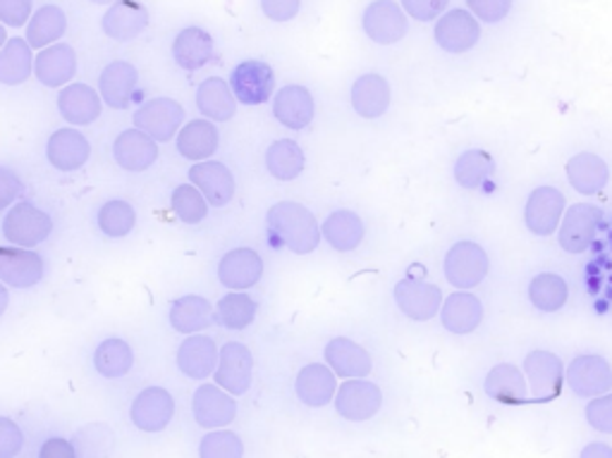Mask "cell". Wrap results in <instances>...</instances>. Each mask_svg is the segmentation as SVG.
Here are the masks:
<instances>
[{
    "mask_svg": "<svg viewBox=\"0 0 612 458\" xmlns=\"http://www.w3.org/2000/svg\"><path fill=\"white\" fill-rule=\"evenodd\" d=\"M266 225L275 244L293 251V254L306 256L320 244V225L316 215L295 201L275 203L266 215Z\"/></svg>",
    "mask_w": 612,
    "mask_h": 458,
    "instance_id": "cell-1",
    "label": "cell"
},
{
    "mask_svg": "<svg viewBox=\"0 0 612 458\" xmlns=\"http://www.w3.org/2000/svg\"><path fill=\"white\" fill-rule=\"evenodd\" d=\"M443 270L450 285L457 287L460 291H466L484 283L490 270V260L481 244L457 242L445 254Z\"/></svg>",
    "mask_w": 612,
    "mask_h": 458,
    "instance_id": "cell-2",
    "label": "cell"
},
{
    "mask_svg": "<svg viewBox=\"0 0 612 458\" xmlns=\"http://www.w3.org/2000/svg\"><path fill=\"white\" fill-rule=\"evenodd\" d=\"M51 232H53L51 215L27 201L14 203L3 220L6 239L22 248H34L43 244L51 236Z\"/></svg>",
    "mask_w": 612,
    "mask_h": 458,
    "instance_id": "cell-3",
    "label": "cell"
},
{
    "mask_svg": "<svg viewBox=\"0 0 612 458\" xmlns=\"http://www.w3.org/2000/svg\"><path fill=\"white\" fill-rule=\"evenodd\" d=\"M333 402L340 418L349 423H363L378 416V411L383 408V392L376 382L367 377L347 380L338 387Z\"/></svg>",
    "mask_w": 612,
    "mask_h": 458,
    "instance_id": "cell-4",
    "label": "cell"
},
{
    "mask_svg": "<svg viewBox=\"0 0 612 458\" xmlns=\"http://www.w3.org/2000/svg\"><path fill=\"white\" fill-rule=\"evenodd\" d=\"M524 375L529 382V394L534 402L548 404L552 398L560 396V390L564 384V365L560 356L552 351H531L527 359H524Z\"/></svg>",
    "mask_w": 612,
    "mask_h": 458,
    "instance_id": "cell-5",
    "label": "cell"
},
{
    "mask_svg": "<svg viewBox=\"0 0 612 458\" xmlns=\"http://www.w3.org/2000/svg\"><path fill=\"white\" fill-rule=\"evenodd\" d=\"M564 382L579 398L603 396L612 392V365L603 356L584 353V356H577L567 365Z\"/></svg>",
    "mask_w": 612,
    "mask_h": 458,
    "instance_id": "cell-6",
    "label": "cell"
},
{
    "mask_svg": "<svg viewBox=\"0 0 612 458\" xmlns=\"http://www.w3.org/2000/svg\"><path fill=\"white\" fill-rule=\"evenodd\" d=\"M254 377V356L252 351L240 342H228L218 353V365L213 380L221 390L232 396H242L250 392Z\"/></svg>",
    "mask_w": 612,
    "mask_h": 458,
    "instance_id": "cell-7",
    "label": "cell"
},
{
    "mask_svg": "<svg viewBox=\"0 0 612 458\" xmlns=\"http://www.w3.org/2000/svg\"><path fill=\"white\" fill-rule=\"evenodd\" d=\"M603 223V211L591 203H574L564 211L562 225L558 232V242L567 254H584L593 244Z\"/></svg>",
    "mask_w": 612,
    "mask_h": 458,
    "instance_id": "cell-8",
    "label": "cell"
},
{
    "mask_svg": "<svg viewBox=\"0 0 612 458\" xmlns=\"http://www.w3.org/2000/svg\"><path fill=\"white\" fill-rule=\"evenodd\" d=\"M184 108L172 98H151L135 113V127L149 135L154 141H170L180 135Z\"/></svg>",
    "mask_w": 612,
    "mask_h": 458,
    "instance_id": "cell-9",
    "label": "cell"
},
{
    "mask_svg": "<svg viewBox=\"0 0 612 458\" xmlns=\"http://www.w3.org/2000/svg\"><path fill=\"white\" fill-rule=\"evenodd\" d=\"M567 211L564 194L556 187H538L531 191L524 209V223L536 236H550L560 230V223Z\"/></svg>",
    "mask_w": 612,
    "mask_h": 458,
    "instance_id": "cell-10",
    "label": "cell"
},
{
    "mask_svg": "<svg viewBox=\"0 0 612 458\" xmlns=\"http://www.w3.org/2000/svg\"><path fill=\"white\" fill-rule=\"evenodd\" d=\"M361 24L367 36L373 43H381V46H390V43L402 41L407 29H410L407 12L395 0H373V3L363 10Z\"/></svg>",
    "mask_w": 612,
    "mask_h": 458,
    "instance_id": "cell-11",
    "label": "cell"
},
{
    "mask_svg": "<svg viewBox=\"0 0 612 458\" xmlns=\"http://www.w3.org/2000/svg\"><path fill=\"white\" fill-rule=\"evenodd\" d=\"M395 303L410 320L429 322L441 313L443 291L441 287L424 283V279L407 277L395 287Z\"/></svg>",
    "mask_w": 612,
    "mask_h": 458,
    "instance_id": "cell-12",
    "label": "cell"
},
{
    "mask_svg": "<svg viewBox=\"0 0 612 458\" xmlns=\"http://www.w3.org/2000/svg\"><path fill=\"white\" fill-rule=\"evenodd\" d=\"M230 88L244 106H261V103H266L273 96L275 72L268 63L244 61L232 70Z\"/></svg>",
    "mask_w": 612,
    "mask_h": 458,
    "instance_id": "cell-13",
    "label": "cell"
},
{
    "mask_svg": "<svg viewBox=\"0 0 612 458\" xmlns=\"http://www.w3.org/2000/svg\"><path fill=\"white\" fill-rule=\"evenodd\" d=\"M129 418L141 433H163L175 418V398L163 387L141 390L129 408Z\"/></svg>",
    "mask_w": 612,
    "mask_h": 458,
    "instance_id": "cell-14",
    "label": "cell"
},
{
    "mask_svg": "<svg viewBox=\"0 0 612 458\" xmlns=\"http://www.w3.org/2000/svg\"><path fill=\"white\" fill-rule=\"evenodd\" d=\"M194 420L207 430H223L225 425L238 418L235 396L228 394L218 384H199L194 392Z\"/></svg>",
    "mask_w": 612,
    "mask_h": 458,
    "instance_id": "cell-15",
    "label": "cell"
},
{
    "mask_svg": "<svg viewBox=\"0 0 612 458\" xmlns=\"http://www.w3.org/2000/svg\"><path fill=\"white\" fill-rule=\"evenodd\" d=\"M43 258L32 248L0 246V283L14 289L36 287L43 279Z\"/></svg>",
    "mask_w": 612,
    "mask_h": 458,
    "instance_id": "cell-16",
    "label": "cell"
},
{
    "mask_svg": "<svg viewBox=\"0 0 612 458\" xmlns=\"http://www.w3.org/2000/svg\"><path fill=\"white\" fill-rule=\"evenodd\" d=\"M481 39V26L478 20L469 10H450L441 14L439 24H435V43L445 53H466L472 51Z\"/></svg>",
    "mask_w": 612,
    "mask_h": 458,
    "instance_id": "cell-17",
    "label": "cell"
},
{
    "mask_svg": "<svg viewBox=\"0 0 612 458\" xmlns=\"http://www.w3.org/2000/svg\"><path fill=\"white\" fill-rule=\"evenodd\" d=\"M264 277V258L254 248H232L218 263V279L232 291H244Z\"/></svg>",
    "mask_w": 612,
    "mask_h": 458,
    "instance_id": "cell-18",
    "label": "cell"
},
{
    "mask_svg": "<svg viewBox=\"0 0 612 458\" xmlns=\"http://www.w3.org/2000/svg\"><path fill=\"white\" fill-rule=\"evenodd\" d=\"M326 365L342 380L369 377L373 371L371 353L347 337H335L326 344Z\"/></svg>",
    "mask_w": 612,
    "mask_h": 458,
    "instance_id": "cell-19",
    "label": "cell"
},
{
    "mask_svg": "<svg viewBox=\"0 0 612 458\" xmlns=\"http://www.w3.org/2000/svg\"><path fill=\"white\" fill-rule=\"evenodd\" d=\"M46 158L55 170L75 172L84 168L86 160L92 158V143L86 141L80 129H57L55 135L49 137Z\"/></svg>",
    "mask_w": 612,
    "mask_h": 458,
    "instance_id": "cell-20",
    "label": "cell"
},
{
    "mask_svg": "<svg viewBox=\"0 0 612 458\" xmlns=\"http://www.w3.org/2000/svg\"><path fill=\"white\" fill-rule=\"evenodd\" d=\"M189 180L201 191L213 209H223L235 196V177L215 160H201L189 170Z\"/></svg>",
    "mask_w": 612,
    "mask_h": 458,
    "instance_id": "cell-21",
    "label": "cell"
},
{
    "mask_svg": "<svg viewBox=\"0 0 612 458\" xmlns=\"http://www.w3.org/2000/svg\"><path fill=\"white\" fill-rule=\"evenodd\" d=\"M326 363H306L297 373L295 394L304 406L324 408L338 394V380Z\"/></svg>",
    "mask_w": 612,
    "mask_h": 458,
    "instance_id": "cell-22",
    "label": "cell"
},
{
    "mask_svg": "<svg viewBox=\"0 0 612 458\" xmlns=\"http://www.w3.org/2000/svg\"><path fill=\"white\" fill-rule=\"evenodd\" d=\"M139 84V72L135 65L125 61H115L104 67L98 77V94L113 110H125L133 103Z\"/></svg>",
    "mask_w": 612,
    "mask_h": 458,
    "instance_id": "cell-23",
    "label": "cell"
},
{
    "mask_svg": "<svg viewBox=\"0 0 612 458\" xmlns=\"http://www.w3.org/2000/svg\"><path fill=\"white\" fill-rule=\"evenodd\" d=\"M273 115L278 117V123L283 127L293 131L309 127L316 115V103L309 94V88H304L299 84L283 86L273 100Z\"/></svg>",
    "mask_w": 612,
    "mask_h": 458,
    "instance_id": "cell-24",
    "label": "cell"
},
{
    "mask_svg": "<svg viewBox=\"0 0 612 458\" xmlns=\"http://www.w3.org/2000/svg\"><path fill=\"white\" fill-rule=\"evenodd\" d=\"M113 156L125 172H144L149 170L158 158V141H154L149 135H144L137 127L125 129L113 143Z\"/></svg>",
    "mask_w": 612,
    "mask_h": 458,
    "instance_id": "cell-25",
    "label": "cell"
},
{
    "mask_svg": "<svg viewBox=\"0 0 612 458\" xmlns=\"http://www.w3.org/2000/svg\"><path fill=\"white\" fill-rule=\"evenodd\" d=\"M149 24V10L137 0H118L108 8L101 26L113 41H135Z\"/></svg>",
    "mask_w": 612,
    "mask_h": 458,
    "instance_id": "cell-26",
    "label": "cell"
},
{
    "mask_svg": "<svg viewBox=\"0 0 612 458\" xmlns=\"http://www.w3.org/2000/svg\"><path fill=\"white\" fill-rule=\"evenodd\" d=\"M57 110L67 123L84 127L98 120L104 110V98L89 84H67L57 96Z\"/></svg>",
    "mask_w": 612,
    "mask_h": 458,
    "instance_id": "cell-27",
    "label": "cell"
},
{
    "mask_svg": "<svg viewBox=\"0 0 612 458\" xmlns=\"http://www.w3.org/2000/svg\"><path fill=\"white\" fill-rule=\"evenodd\" d=\"M218 347L211 337L203 334H192L187 337L182 347L178 349V368L180 373L187 375L189 380L203 382L215 373L218 365Z\"/></svg>",
    "mask_w": 612,
    "mask_h": 458,
    "instance_id": "cell-28",
    "label": "cell"
},
{
    "mask_svg": "<svg viewBox=\"0 0 612 458\" xmlns=\"http://www.w3.org/2000/svg\"><path fill=\"white\" fill-rule=\"evenodd\" d=\"M567 180L570 187L581 196H595L608 187L610 182V168L608 162L595 153H577L567 162Z\"/></svg>",
    "mask_w": 612,
    "mask_h": 458,
    "instance_id": "cell-29",
    "label": "cell"
},
{
    "mask_svg": "<svg viewBox=\"0 0 612 458\" xmlns=\"http://www.w3.org/2000/svg\"><path fill=\"white\" fill-rule=\"evenodd\" d=\"M34 72L43 86H65L77 72L75 49L67 43H53V46L43 49L34 61Z\"/></svg>",
    "mask_w": 612,
    "mask_h": 458,
    "instance_id": "cell-30",
    "label": "cell"
},
{
    "mask_svg": "<svg viewBox=\"0 0 612 458\" xmlns=\"http://www.w3.org/2000/svg\"><path fill=\"white\" fill-rule=\"evenodd\" d=\"M484 320V303L469 291H455L443 301L441 324L453 334H472Z\"/></svg>",
    "mask_w": 612,
    "mask_h": 458,
    "instance_id": "cell-31",
    "label": "cell"
},
{
    "mask_svg": "<svg viewBox=\"0 0 612 458\" xmlns=\"http://www.w3.org/2000/svg\"><path fill=\"white\" fill-rule=\"evenodd\" d=\"M484 392L498 404H521L529 396V382L517 365L498 363L488 371L484 380Z\"/></svg>",
    "mask_w": 612,
    "mask_h": 458,
    "instance_id": "cell-32",
    "label": "cell"
},
{
    "mask_svg": "<svg viewBox=\"0 0 612 458\" xmlns=\"http://www.w3.org/2000/svg\"><path fill=\"white\" fill-rule=\"evenodd\" d=\"M352 108L363 120H376L390 108V84L381 75H361L352 84Z\"/></svg>",
    "mask_w": 612,
    "mask_h": 458,
    "instance_id": "cell-33",
    "label": "cell"
},
{
    "mask_svg": "<svg viewBox=\"0 0 612 458\" xmlns=\"http://www.w3.org/2000/svg\"><path fill=\"white\" fill-rule=\"evenodd\" d=\"M172 57L182 70L194 72L207 65L213 57V39L199 26H187L175 36Z\"/></svg>",
    "mask_w": 612,
    "mask_h": 458,
    "instance_id": "cell-34",
    "label": "cell"
},
{
    "mask_svg": "<svg viewBox=\"0 0 612 458\" xmlns=\"http://www.w3.org/2000/svg\"><path fill=\"white\" fill-rule=\"evenodd\" d=\"M197 108L209 120L228 123L238 113V98L232 94L228 82H223L221 77H209L197 88Z\"/></svg>",
    "mask_w": 612,
    "mask_h": 458,
    "instance_id": "cell-35",
    "label": "cell"
},
{
    "mask_svg": "<svg viewBox=\"0 0 612 458\" xmlns=\"http://www.w3.org/2000/svg\"><path fill=\"white\" fill-rule=\"evenodd\" d=\"M213 318H215L213 306L203 297H197V294H187V297L178 299L170 306L172 330H178L182 334H197L201 330L211 328Z\"/></svg>",
    "mask_w": 612,
    "mask_h": 458,
    "instance_id": "cell-36",
    "label": "cell"
},
{
    "mask_svg": "<svg viewBox=\"0 0 612 458\" xmlns=\"http://www.w3.org/2000/svg\"><path fill=\"white\" fill-rule=\"evenodd\" d=\"M218 143H221V135L209 120L187 123L178 135V151L187 160H209L218 151Z\"/></svg>",
    "mask_w": 612,
    "mask_h": 458,
    "instance_id": "cell-37",
    "label": "cell"
},
{
    "mask_svg": "<svg viewBox=\"0 0 612 458\" xmlns=\"http://www.w3.org/2000/svg\"><path fill=\"white\" fill-rule=\"evenodd\" d=\"M320 234L335 251L345 254V251H355L363 242L367 230H363L361 217L355 211H335L326 217Z\"/></svg>",
    "mask_w": 612,
    "mask_h": 458,
    "instance_id": "cell-38",
    "label": "cell"
},
{
    "mask_svg": "<svg viewBox=\"0 0 612 458\" xmlns=\"http://www.w3.org/2000/svg\"><path fill=\"white\" fill-rule=\"evenodd\" d=\"M67 18L57 6H43L34 12V18L27 24V43L32 49H49L57 39L65 36Z\"/></svg>",
    "mask_w": 612,
    "mask_h": 458,
    "instance_id": "cell-39",
    "label": "cell"
},
{
    "mask_svg": "<svg viewBox=\"0 0 612 458\" xmlns=\"http://www.w3.org/2000/svg\"><path fill=\"white\" fill-rule=\"evenodd\" d=\"M34 70L32 46L27 39H10L3 49H0V84L18 86L29 79Z\"/></svg>",
    "mask_w": 612,
    "mask_h": 458,
    "instance_id": "cell-40",
    "label": "cell"
},
{
    "mask_svg": "<svg viewBox=\"0 0 612 458\" xmlns=\"http://www.w3.org/2000/svg\"><path fill=\"white\" fill-rule=\"evenodd\" d=\"M306 158L302 146L293 139H278L266 151V170L278 182H293L304 172Z\"/></svg>",
    "mask_w": 612,
    "mask_h": 458,
    "instance_id": "cell-41",
    "label": "cell"
},
{
    "mask_svg": "<svg viewBox=\"0 0 612 458\" xmlns=\"http://www.w3.org/2000/svg\"><path fill=\"white\" fill-rule=\"evenodd\" d=\"M94 365L101 377L118 380L125 377L135 365V351L125 339H106L96 347Z\"/></svg>",
    "mask_w": 612,
    "mask_h": 458,
    "instance_id": "cell-42",
    "label": "cell"
},
{
    "mask_svg": "<svg viewBox=\"0 0 612 458\" xmlns=\"http://www.w3.org/2000/svg\"><path fill=\"white\" fill-rule=\"evenodd\" d=\"M529 299L544 313H558L570 299V287L558 273H541L529 283Z\"/></svg>",
    "mask_w": 612,
    "mask_h": 458,
    "instance_id": "cell-43",
    "label": "cell"
},
{
    "mask_svg": "<svg viewBox=\"0 0 612 458\" xmlns=\"http://www.w3.org/2000/svg\"><path fill=\"white\" fill-rule=\"evenodd\" d=\"M256 310L258 306L252 297H246L242 291H230L218 301L215 320L221 322L225 330H246L254 322Z\"/></svg>",
    "mask_w": 612,
    "mask_h": 458,
    "instance_id": "cell-44",
    "label": "cell"
},
{
    "mask_svg": "<svg viewBox=\"0 0 612 458\" xmlns=\"http://www.w3.org/2000/svg\"><path fill=\"white\" fill-rule=\"evenodd\" d=\"M493 170L495 160L486 151H464L455 162V182L466 191H474L490 180Z\"/></svg>",
    "mask_w": 612,
    "mask_h": 458,
    "instance_id": "cell-45",
    "label": "cell"
},
{
    "mask_svg": "<svg viewBox=\"0 0 612 458\" xmlns=\"http://www.w3.org/2000/svg\"><path fill=\"white\" fill-rule=\"evenodd\" d=\"M77 458H108L115 449V435L104 423H89L75 435Z\"/></svg>",
    "mask_w": 612,
    "mask_h": 458,
    "instance_id": "cell-46",
    "label": "cell"
},
{
    "mask_svg": "<svg viewBox=\"0 0 612 458\" xmlns=\"http://www.w3.org/2000/svg\"><path fill=\"white\" fill-rule=\"evenodd\" d=\"M137 225V213L133 205L127 201H106L98 211V227L106 236H113V239H120V236H127Z\"/></svg>",
    "mask_w": 612,
    "mask_h": 458,
    "instance_id": "cell-47",
    "label": "cell"
},
{
    "mask_svg": "<svg viewBox=\"0 0 612 458\" xmlns=\"http://www.w3.org/2000/svg\"><path fill=\"white\" fill-rule=\"evenodd\" d=\"M170 203L175 215L187 225H199L201 220H207L209 215V201L203 199V194L194 184H180L172 191Z\"/></svg>",
    "mask_w": 612,
    "mask_h": 458,
    "instance_id": "cell-48",
    "label": "cell"
},
{
    "mask_svg": "<svg viewBox=\"0 0 612 458\" xmlns=\"http://www.w3.org/2000/svg\"><path fill=\"white\" fill-rule=\"evenodd\" d=\"M199 458H244V445L235 433L211 430L199 441Z\"/></svg>",
    "mask_w": 612,
    "mask_h": 458,
    "instance_id": "cell-49",
    "label": "cell"
},
{
    "mask_svg": "<svg viewBox=\"0 0 612 458\" xmlns=\"http://www.w3.org/2000/svg\"><path fill=\"white\" fill-rule=\"evenodd\" d=\"M584 416L595 433L612 435V392L589 398Z\"/></svg>",
    "mask_w": 612,
    "mask_h": 458,
    "instance_id": "cell-50",
    "label": "cell"
},
{
    "mask_svg": "<svg viewBox=\"0 0 612 458\" xmlns=\"http://www.w3.org/2000/svg\"><path fill=\"white\" fill-rule=\"evenodd\" d=\"M466 6L478 22L495 24L507 18L513 10V0H466Z\"/></svg>",
    "mask_w": 612,
    "mask_h": 458,
    "instance_id": "cell-51",
    "label": "cell"
},
{
    "mask_svg": "<svg viewBox=\"0 0 612 458\" xmlns=\"http://www.w3.org/2000/svg\"><path fill=\"white\" fill-rule=\"evenodd\" d=\"M24 447V433L12 418L0 416V458H14Z\"/></svg>",
    "mask_w": 612,
    "mask_h": 458,
    "instance_id": "cell-52",
    "label": "cell"
},
{
    "mask_svg": "<svg viewBox=\"0 0 612 458\" xmlns=\"http://www.w3.org/2000/svg\"><path fill=\"white\" fill-rule=\"evenodd\" d=\"M450 0H402V10L416 22L439 20Z\"/></svg>",
    "mask_w": 612,
    "mask_h": 458,
    "instance_id": "cell-53",
    "label": "cell"
},
{
    "mask_svg": "<svg viewBox=\"0 0 612 458\" xmlns=\"http://www.w3.org/2000/svg\"><path fill=\"white\" fill-rule=\"evenodd\" d=\"M261 10L273 22H289L299 14L302 0H261Z\"/></svg>",
    "mask_w": 612,
    "mask_h": 458,
    "instance_id": "cell-54",
    "label": "cell"
},
{
    "mask_svg": "<svg viewBox=\"0 0 612 458\" xmlns=\"http://www.w3.org/2000/svg\"><path fill=\"white\" fill-rule=\"evenodd\" d=\"M32 14V0H0V22L24 26Z\"/></svg>",
    "mask_w": 612,
    "mask_h": 458,
    "instance_id": "cell-55",
    "label": "cell"
},
{
    "mask_svg": "<svg viewBox=\"0 0 612 458\" xmlns=\"http://www.w3.org/2000/svg\"><path fill=\"white\" fill-rule=\"evenodd\" d=\"M20 194H22V180L18 177V172L0 166V213L8 211L10 205L18 201Z\"/></svg>",
    "mask_w": 612,
    "mask_h": 458,
    "instance_id": "cell-56",
    "label": "cell"
},
{
    "mask_svg": "<svg viewBox=\"0 0 612 458\" xmlns=\"http://www.w3.org/2000/svg\"><path fill=\"white\" fill-rule=\"evenodd\" d=\"M39 458H77L75 445L65 437H49L43 439L39 449Z\"/></svg>",
    "mask_w": 612,
    "mask_h": 458,
    "instance_id": "cell-57",
    "label": "cell"
},
{
    "mask_svg": "<svg viewBox=\"0 0 612 458\" xmlns=\"http://www.w3.org/2000/svg\"><path fill=\"white\" fill-rule=\"evenodd\" d=\"M579 458H612V447L608 441H591V445L581 449Z\"/></svg>",
    "mask_w": 612,
    "mask_h": 458,
    "instance_id": "cell-58",
    "label": "cell"
},
{
    "mask_svg": "<svg viewBox=\"0 0 612 458\" xmlns=\"http://www.w3.org/2000/svg\"><path fill=\"white\" fill-rule=\"evenodd\" d=\"M8 303H10V297H8V287L0 283V316L6 313L8 310Z\"/></svg>",
    "mask_w": 612,
    "mask_h": 458,
    "instance_id": "cell-59",
    "label": "cell"
},
{
    "mask_svg": "<svg viewBox=\"0 0 612 458\" xmlns=\"http://www.w3.org/2000/svg\"><path fill=\"white\" fill-rule=\"evenodd\" d=\"M6 43H8V34H6V26H3V24H0V49H3V46H6Z\"/></svg>",
    "mask_w": 612,
    "mask_h": 458,
    "instance_id": "cell-60",
    "label": "cell"
},
{
    "mask_svg": "<svg viewBox=\"0 0 612 458\" xmlns=\"http://www.w3.org/2000/svg\"><path fill=\"white\" fill-rule=\"evenodd\" d=\"M96 6H108V3H118V0H92Z\"/></svg>",
    "mask_w": 612,
    "mask_h": 458,
    "instance_id": "cell-61",
    "label": "cell"
}]
</instances>
